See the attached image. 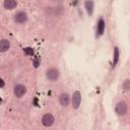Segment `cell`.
<instances>
[{"mask_svg":"<svg viewBox=\"0 0 130 130\" xmlns=\"http://www.w3.org/2000/svg\"><path fill=\"white\" fill-rule=\"evenodd\" d=\"M42 123H43L44 126H47V127L51 126L54 123V117H53V115L50 114V113L45 114L43 116V118H42Z\"/></svg>","mask_w":130,"mask_h":130,"instance_id":"cell-1","label":"cell"},{"mask_svg":"<svg viewBox=\"0 0 130 130\" xmlns=\"http://www.w3.org/2000/svg\"><path fill=\"white\" fill-rule=\"evenodd\" d=\"M126 112H127V106H126V104L123 103V102L118 103L117 106H116V113L121 116V115H124Z\"/></svg>","mask_w":130,"mask_h":130,"instance_id":"cell-5","label":"cell"},{"mask_svg":"<svg viewBox=\"0 0 130 130\" xmlns=\"http://www.w3.org/2000/svg\"><path fill=\"white\" fill-rule=\"evenodd\" d=\"M24 53L27 54V55H32L34 54V51H32L31 48H25L24 49Z\"/></svg>","mask_w":130,"mask_h":130,"instance_id":"cell-14","label":"cell"},{"mask_svg":"<svg viewBox=\"0 0 130 130\" xmlns=\"http://www.w3.org/2000/svg\"><path fill=\"white\" fill-rule=\"evenodd\" d=\"M80 102H81V95H80V92L79 91H74L73 95H72V105H73V108L74 109H77L80 105Z\"/></svg>","mask_w":130,"mask_h":130,"instance_id":"cell-2","label":"cell"},{"mask_svg":"<svg viewBox=\"0 0 130 130\" xmlns=\"http://www.w3.org/2000/svg\"><path fill=\"white\" fill-rule=\"evenodd\" d=\"M105 30V21L104 19H100L99 22H98V28H96V35L98 36H102L103 32Z\"/></svg>","mask_w":130,"mask_h":130,"instance_id":"cell-9","label":"cell"},{"mask_svg":"<svg viewBox=\"0 0 130 130\" xmlns=\"http://www.w3.org/2000/svg\"><path fill=\"white\" fill-rule=\"evenodd\" d=\"M115 52V55H114V61H113V66H115L118 62V59H119V51H118V48H115L114 50Z\"/></svg>","mask_w":130,"mask_h":130,"instance_id":"cell-12","label":"cell"},{"mask_svg":"<svg viewBox=\"0 0 130 130\" xmlns=\"http://www.w3.org/2000/svg\"><path fill=\"white\" fill-rule=\"evenodd\" d=\"M26 19H27L26 13H25V12H22V11L16 13L15 16H14V20H15L17 23H23V22L26 21Z\"/></svg>","mask_w":130,"mask_h":130,"instance_id":"cell-6","label":"cell"},{"mask_svg":"<svg viewBox=\"0 0 130 130\" xmlns=\"http://www.w3.org/2000/svg\"><path fill=\"white\" fill-rule=\"evenodd\" d=\"M59 102H60L61 106L66 107L69 104V102H70V98H69V95L67 93H62L60 95V98H59Z\"/></svg>","mask_w":130,"mask_h":130,"instance_id":"cell-7","label":"cell"},{"mask_svg":"<svg viewBox=\"0 0 130 130\" xmlns=\"http://www.w3.org/2000/svg\"><path fill=\"white\" fill-rule=\"evenodd\" d=\"M47 77L50 80H56L59 77V71L55 68H51L47 71Z\"/></svg>","mask_w":130,"mask_h":130,"instance_id":"cell-4","label":"cell"},{"mask_svg":"<svg viewBox=\"0 0 130 130\" xmlns=\"http://www.w3.org/2000/svg\"><path fill=\"white\" fill-rule=\"evenodd\" d=\"M85 8H86V11L88 14H91L92 13V9H93V3L91 0H87L85 1Z\"/></svg>","mask_w":130,"mask_h":130,"instance_id":"cell-11","label":"cell"},{"mask_svg":"<svg viewBox=\"0 0 130 130\" xmlns=\"http://www.w3.org/2000/svg\"><path fill=\"white\" fill-rule=\"evenodd\" d=\"M123 87H124L126 90H130V80H129V79H128V80H126V81L124 82Z\"/></svg>","mask_w":130,"mask_h":130,"instance_id":"cell-13","label":"cell"},{"mask_svg":"<svg viewBox=\"0 0 130 130\" xmlns=\"http://www.w3.org/2000/svg\"><path fill=\"white\" fill-rule=\"evenodd\" d=\"M3 5H4L5 9H13L14 7H16L17 2H16V0H5Z\"/></svg>","mask_w":130,"mask_h":130,"instance_id":"cell-8","label":"cell"},{"mask_svg":"<svg viewBox=\"0 0 130 130\" xmlns=\"http://www.w3.org/2000/svg\"><path fill=\"white\" fill-rule=\"evenodd\" d=\"M13 91H14V94L17 98H20L26 92V87L24 85H22V84H17V85H15Z\"/></svg>","mask_w":130,"mask_h":130,"instance_id":"cell-3","label":"cell"},{"mask_svg":"<svg viewBox=\"0 0 130 130\" xmlns=\"http://www.w3.org/2000/svg\"><path fill=\"white\" fill-rule=\"evenodd\" d=\"M9 46H10L9 45V42L7 40H5V39L1 40V42H0V50H1V52L7 51L9 49Z\"/></svg>","mask_w":130,"mask_h":130,"instance_id":"cell-10","label":"cell"}]
</instances>
